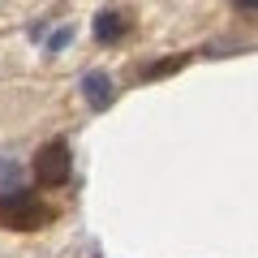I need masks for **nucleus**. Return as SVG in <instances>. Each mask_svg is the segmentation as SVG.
Masks as SVG:
<instances>
[{"mask_svg": "<svg viewBox=\"0 0 258 258\" xmlns=\"http://www.w3.org/2000/svg\"><path fill=\"white\" fill-rule=\"evenodd\" d=\"M47 220H52V215L35 203V194H30V189H9V194H0V224H5V228L26 232V228H43Z\"/></svg>", "mask_w": 258, "mask_h": 258, "instance_id": "1", "label": "nucleus"}, {"mask_svg": "<svg viewBox=\"0 0 258 258\" xmlns=\"http://www.w3.org/2000/svg\"><path fill=\"white\" fill-rule=\"evenodd\" d=\"M69 172H74V155H69L64 142H47L35 155V181L39 185H64Z\"/></svg>", "mask_w": 258, "mask_h": 258, "instance_id": "2", "label": "nucleus"}, {"mask_svg": "<svg viewBox=\"0 0 258 258\" xmlns=\"http://www.w3.org/2000/svg\"><path fill=\"white\" fill-rule=\"evenodd\" d=\"M82 95H86L91 108H108L116 91H112V82H108L103 74H86V78H82Z\"/></svg>", "mask_w": 258, "mask_h": 258, "instance_id": "3", "label": "nucleus"}, {"mask_svg": "<svg viewBox=\"0 0 258 258\" xmlns=\"http://www.w3.org/2000/svg\"><path fill=\"white\" fill-rule=\"evenodd\" d=\"M120 35H125V22H120V13H99V18H95V39H103V43H116Z\"/></svg>", "mask_w": 258, "mask_h": 258, "instance_id": "4", "label": "nucleus"}, {"mask_svg": "<svg viewBox=\"0 0 258 258\" xmlns=\"http://www.w3.org/2000/svg\"><path fill=\"white\" fill-rule=\"evenodd\" d=\"M237 9H258V0H237Z\"/></svg>", "mask_w": 258, "mask_h": 258, "instance_id": "5", "label": "nucleus"}]
</instances>
